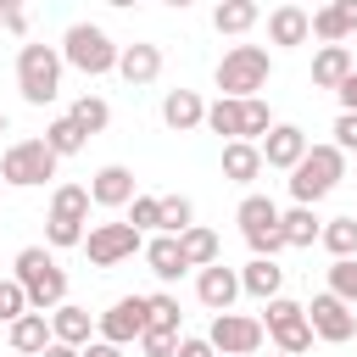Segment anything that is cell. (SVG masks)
Returning <instances> with one entry per match:
<instances>
[{"label":"cell","instance_id":"cell-1","mask_svg":"<svg viewBox=\"0 0 357 357\" xmlns=\"http://www.w3.org/2000/svg\"><path fill=\"white\" fill-rule=\"evenodd\" d=\"M340 178H346V151L340 145H307V156L290 167V195H296V206H312Z\"/></svg>","mask_w":357,"mask_h":357},{"label":"cell","instance_id":"cell-2","mask_svg":"<svg viewBox=\"0 0 357 357\" xmlns=\"http://www.w3.org/2000/svg\"><path fill=\"white\" fill-rule=\"evenodd\" d=\"M17 284L28 290V307L33 312H56L67 301V273L56 268V257L45 245H22L17 251Z\"/></svg>","mask_w":357,"mask_h":357},{"label":"cell","instance_id":"cell-3","mask_svg":"<svg viewBox=\"0 0 357 357\" xmlns=\"http://www.w3.org/2000/svg\"><path fill=\"white\" fill-rule=\"evenodd\" d=\"M117 56H123V45H112V33H106V28H95V22H73V28L61 33V61H67V67H78V73H89V78L112 73V67H117Z\"/></svg>","mask_w":357,"mask_h":357},{"label":"cell","instance_id":"cell-4","mask_svg":"<svg viewBox=\"0 0 357 357\" xmlns=\"http://www.w3.org/2000/svg\"><path fill=\"white\" fill-rule=\"evenodd\" d=\"M17 89L28 106H50L61 95V50L50 45H22L17 50Z\"/></svg>","mask_w":357,"mask_h":357},{"label":"cell","instance_id":"cell-5","mask_svg":"<svg viewBox=\"0 0 357 357\" xmlns=\"http://www.w3.org/2000/svg\"><path fill=\"white\" fill-rule=\"evenodd\" d=\"M268 73H273V61H268L262 45H234L218 61V89H223V100H251L268 84Z\"/></svg>","mask_w":357,"mask_h":357},{"label":"cell","instance_id":"cell-6","mask_svg":"<svg viewBox=\"0 0 357 357\" xmlns=\"http://www.w3.org/2000/svg\"><path fill=\"white\" fill-rule=\"evenodd\" d=\"M56 151L45 139H17L6 156H0V184H17V190H33L45 178H56Z\"/></svg>","mask_w":357,"mask_h":357},{"label":"cell","instance_id":"cell-7","mask_svg":"<svg viewBox=\"0 0 357 357\" xmlns=\"http://www.w3.org/2000/svg\"><path fill=\"white\" fill-rule=\"evenodd\" d=\"M262 329L273 335V346H279L284 357H301V351L312 346V324H307V307H301V301L273 296V301H268V312H262Z\"/></svg>","mask_w":357,"mask_h":357},{"label":"cell","instance_id":"cell-8","mask_svg":"<svg viewBox=\"0 0 357 357\" xmlns=\"http://www.w3.org/2000/svg\"><path fill=\"white\" fill-rule=\"evenodd\" d=\"M84 251H89V262H95V268H117L123 257L145 251V240H139V229H134V223H95V229L84 234Z\"/></svg>","mask_w":357,"mask_h":357},{"label":"cell","instance_id":"cell-9","mask_svg":"<svg viewBox=\"0 0 357 357\" xmlns=\"http://www.w3.org/2000/svg\"><path fill=\"white\" fill-rule=\"evenodd\" d=\"M307 324H312V335H318V340H329V346H346V340L357 335V312H351V301H340L335 290L312 296Z\"/></svg>","mask_w":357,"mask_h":357},{"label":"cell","instance_id":"cell-10","mask_svg":"<svg viewBox=\"0 0 357 357\" xmlns=\"http://www.w3.org/2000/svg\"><path fill=\"white\" fill-rule=\"evenodd\" d=\"M262 318H245V312H218L212 318V329H206V340L223 351V357H251L257 346H262Z\"/></svg>","mask_w":357,"mask_h":357},{"label":"cell","instance_id":"cell-11","mask_svg":"<svg viewBox=\"0 0 357 357\" xmlns=\"http://www.w3.org/2000/svg\"><path fill=\"white\" fill-rule=\"evenodd\" d=\"M145 324H151L145 296H123V301H112V307L100 312V340L128 346V340H139V335H145Z\"/></svg>","mask_w":357,"mask_h":357},{"label":"cell","instance_id":"cell-12","mask_svg":"<svg viewBox=\"0 0 357 357\" xmlns=\"http://www.w3.org/2000/svg\"><path fill=\"white\" fill-rule=\"evenodd\" d=\"M301 156H307V134H301L296 123H273V128H268V139H262V162L290 173Z\"/></svg>","mask_w":357,"mask_h":357},{"label":"cell","instance_id":"cell-13","mask_svg":"<svg viewBox=\"0 0 357 357\" xmlns=\"http://www.w3.org/2000/svg\"><path fill=\"white\" fill-rule=\"evenodd\" d=\"M195 296H201V307L229 312V307H234V296H240V273H234V268H223V262H212V268H201Z\"/></svg>","mask_w":357,"mask_h":357},{"label":"cell","instance_id":"cell-14","mask_svg":"<svg viewBox=\"0 0 357 357\" xmlns=\"http://www.w3.org/2000/svg\"><path fill=\"white\" fill-rule=\"evenodd\" d=\"M162 123H167L173 134H190V128L206 123V100H201L195 89H167V100H162Z\"/></svg>","mask_w":357,"mask_h":357},{"label":"cell","instance_id":"cell-15","mask_svg":"<svg viewBox=\"0 0 357 357\" xmlns=\"http://www.w3.org/2000/svg\"><path fill=\"white\" fill-rule=\"evenodd\" d=\"M89 201H95V206H128V201H134V173H128L123 162L100 167V173L89 178Z\"/></svg>","mask_w":357,"mask_h":357},{"label":"cell","instance_id":"cell-16","mask_svg":"<svg viewBox=\"0 0 357 357\" xmlns=\"http://www.w3.org/2000/svg\"><path fill=\"white\" fill-rule=\"evenodd\" d=\"M117 73H123L134 89H139V84H156V73H162V50H156V45H145V39H134V45H123Z\"/></svg>","mask_w":357,"mask_h":357},{"label":"cell","instance_id":"cell-17","mask_svg":"<svg viewBox=\"0 0 357 357\" xmlns=\"http://www.w3.org/2000/svg\"><path fill=\"white\" fill-rule=\"evenodd\" d=\"M262 167H268L262 162V145H251V139H229L223 145V178L229 184H251Z\"/></svg>","mask_w":357,"mask_h":357},{"label":"cell","instance_id":"cell-18","mask_svg":"<svg viewBox=\"0 0 357 357\" xmlns=\"http://www.w3.org/2000/svg\"><path fill=\"white\" fill-rule=\"evenodd\" d=\"M279 284H284V268H279L273 257H251V262L240 268V290H245V296H257V301H273V296H279Z\"/></svg>","mask_w":357,"mask_h":357},{"label":"cell","instance_id":"cell-19","mask_svg":"<svg viewBox=\"0 0 357 357\" xmlns=\"http://www.w3.org/2000/svg\"><path fill=\"white\" fill-rule=\"evenodd\" d=\"M268 39H273V45H307V39H312L307 6H279V11L268 17Z\"/></svg>","mask_w":357,"mask_h":357},{"label":"cell","instance_id":"cell-20","mask_svg":"<svg viewBox=\"0 0 357 357\" xmlns=\"http://www.w3.org/2000/svg\"><path fill=\"white\" fill-rule=\"evenodd\" d=\"M89 329H95V318H89V307H78V301H61V307L50 312V335L67 340V346H89Z\"/></svg>","mask_w":357,"mask_h":357},{"label":"cell","instance_id":"cell-21","mask_svg":"<svg viewBox=\"0 0 357 357\" xmlns=\"http://www.w3.org/2000/svg\"><path fill=\"white\" fill-rule=\"evenodd\" d=\"M346 73H351V50H346V45H324V50L312 56V84H318V89H340Z\"/></svg>","mask_w":357,"mask_h":357},{"label":"cell","instance_id":"cell-22","mask_svg":"<svg viewBox=\"0 0 357 357\" xmlns=\"http://www.w3.org/2000/svg\"><path fill=\"white\" fill-rule=\"evenodd\" d=\"M145 262H151V273L156 279H178L190 262H184V251H178V234H156L151 245H145Z\"/></svg>","mask_w":357,"mask_h":357},{"label":"cell","instance_id":"cell-23","mask_svg":"<svg viewBox=\"0 0 357 357\" xmlns=\"http://www.w3.org/2000/svg\"><path fill=\"white\" fill-rule=\"evenodd\" d=\"M50 340H56V335H50V318H45V312H22V318L11 324V346H17V351H33V357H39Z\"/></svg>","mask_w":357,"mask_h":357},{"label":"cell","instance_id":"cell-24","mask_svg":"<svg viewBox=\"0 0 357 357\" xmlns=\"http://www.w3.org/2000/svg\"><path fill=\"white\" fill-rule=\"evenodd\" d=\"M257 0H218L212 6V28L218 33H245V28H257Z\"/></svg>","mask_w":357,"mask_h":357},{"label":"cell","instance_id":"cell-25","mask_svg":"<svg viewBox=\"0 0 357 357\" xmlns=\"http://www.w3.org/2000/svg\"><path fill=\"white\" fill-rule=\"evenodd\" d=\"M279 234H284V245H312L324 234V223L312 218V206H290V212H279Z\"/></svg>","mask_w":357,"mask_h":357},{"label":"cell","instance_id":"cell-26","mask_svg":"<svg viewBox=\"0 0 357 357\" xmlns=\"http://www.w3.org/2000/svg\"><path fill=\"white\" fill-rule=\"evenodd\" d=\"M178 251H184L190 268H212V262H218V234L201 229V223H190V229L178 234Z\"/></svg>","mask_w":357,"mask_h":357},{"label":"cell","instance_id":"cell-27","mask_svg":"<svg viewBox=\"0 0 357 357\" xmlns=\"http://www.w3.org/2000/svg\"><path fill=\"white\" fill-rule=\"evenodd\" d=\"M234 218H240V229H245V234H262V229H279V206H273L268 195H245Z\"/></svg>","mask_w":357,"mask_h":357},{"label":"cell","instance_id":"cell-28","mask_svg":"<svg viewBox=\"0 0 357 357\" xmlns=\"http://www.w3.org/2000/svg\"><path fill=\"white\" fill-rule=\"evenodd\" d=\"M240 123H245L240 100H223V95H218V100L206 106V128H212V134H223V139H240Z\"/></svg>","mask_w":357,"mask_h":357},{"label":"cell","instance_id":"cell-29","mask_svg":"<svg viewBox=\"0 0 357 357\" xmlns=\"http://www.w3.org/2000/svg\"><path fill=\"white\" fill-rule=\"evenodd\" d=\"M84 139H89V134H84L73 117H56V123L45 128V145H50L56 156H78V151H84Z\"/></svg>","mask_w":357,"mask_h":357},{"label":"cell","instance_id":"cell-30","mask_svg":"<svg viewBox=\"0 0 357 357\" xmlns=\"http://www.w3.org/2000/svg\"><path fill=\"white\" fill-rule=\"evenodd\" d=\"M50 218H73V223H84V218H89V190H84V184H61V190L50 195Z\"/></svg>","mask_w":357,"mask_h":357},{"label":"cell","instance_id":"cell-31","mask_svg":"<svg viewBox=\"0 0 357 357\" xmlns=\"http://www.w3.org/2000/svg\"><path fill=\"white\" fill-rule=\"evenodd\" d=\"M318 240L329 245V257H357V218H329Z\"/></svg>","mask_w":357,"mask_h":357},{"label":"cell","instance_id":"cell-32","mask_svg":"<svg viewBox=\"0 0 357 357\" xmlns=\"http://www.w3.org/2000/svg\"><path fill=\"white\" fill-rule=\"evenodd\" d=\"M67 117H73L84 134H100V128L112 123V106H106L100 95H84V100H73V112H67Z\"/></svg>","mask_w":357,"mask_h":357},{"label":"cell","instance_id":"cell-33","mask_svg":"<svg viewBox=\"0 0 357 357\" xmlns=\"http://www.w3.org/2000/svg\"><path fill=\"white\" fill-rule=\"evenodd\" d=\"M240 112H245V123H240V139H251V145H262L268 139V128H273V117H268V100H240Z\"/></svg>","mask_w":357,"mask_h":357},{"label":"cell","instance_id":"cell-34","mask_svg":"<svg viewBox=\"0 0 357 357\" xmlns=\"http://www.w3.org/2000/svg\"><path fill=\"white\" fill-rule=\"evenodd\" d=\"M329 290H335L340 301L357 307V257H335V268H329Z\"/></svg>","mask_w":357,"mask_h":357},{"label":"cell","instance_id":"cell-35","mask_svg":"<svg viewBox=\"0 0 357 357\" xmlns=\"http://www.w3.org/2000/svg\"><path fill=\"white\" fill-rule=\"evenodd\" d=\"M190 223H195V206H190L184 195H162V229H167V234H184Z\"/></svg>","mask_w":357,"mask_h":357},{"label":"cell","instance_id":"cell-36","mask_svg":"<svg viewBox=\"0 0 357 357\" xmlns=\"http://www.w3.org/2000/svg\"><path fill=\"white\" fill-rule=\"evenodd\" d=\"M145 307H151V324H145V329H167V335H178V318H184V312H178L173 296H145Z\"/></svg>","mask_w":357,"mask_h":357},{"label":"cell","instance_id":"cell-37","mask_svg":"<svg viewBox=\"0 0 357 357\" xmlns=\"http://www.w3.org/2000/svg\"><path fill=\"white\" fill-rule=\"evenodd\" d=\"M22 312H33V307H28V290H22L17 279H0V324H17Z\"/></svg>","mask_w":357,"mask_h":357},{"label":"cell","instance_id":"cell-38","mask_svg":"<svg viewBox=\"0 0 357 357\" xmlns=\"http://www.w3.org/2000/svg\"><path fill=\"white\" fill-rule=\"evenodd\" d=\"M312 33H318L324 45H340V39H346V22H340V11H335V0L312 11Z\"/></svg>","mask_w":357,"mask_h":357},{"label":"cell","instance_id":"cell-39","mask_svg":"<svg viewBox=\"0 0 357 357\" xmlns=\"http://www.w3.org/2000/svg\"><path fill=\"white\" fill-rule=\"evenodd\" d=\"M128 206H134V212H128V223H134L139 234H145V229H162V195H134Z\"/></svg>","mask_w":357,"mask_h":357},{"label":"cell","instance_id":"cell-40","mask_svg":"<svg viewBox=\"0 0 357 357\" xmlns=\"http://www.w3.org/2000/svg\"><path fill=\"white\" fill-rule=\"evenodd\" d=\"M45 240H50V245H84V223H73V218H45Z\"/></svg>","mask_w":357,"mask_h":357},{"label":"cell","instance_id":"cell-41","mask_svg":"<svg viewBox=\"0 0 357 357\" xmlns=\"http://www.w3.org/2000/svg\"><path fill=\"white\" fill-rule=\"evenodd\" d=\"M139 351H145V357H173V351H178V335H167V329H145V335H139Z\"/></svg>","mask_w":357,"mask_h":357},{"label":"cell","instance_id":"cell-42","mask_svg":"<svg viewBox=\"0 0 357 357\" xmlns=\"http://www.w3.org/2000/svg\"><path fill=\"white\" fill-rule=\"evenodd\" d=\"M245 245H251L257 257H279V251H284V234H279V229H262V234H245Z\"/></svg>","mask_w":357,"mask_h":357},{"label":"cell","instance_id":"cell-43","mask_svg":"<svg viewBox=\"0 0 357 357\" xmlns=\"http://www.w3.org/2000/svg\"><path fill=\"white\" fill-rule=\"evenodd\" d=\"M335 145L340 151H357V112H340L335 117Z\"/></svg>","mask_w":357,"mask_h":357},{"label":"cell","instance_id":"cell-44","mask_svg":"<svg viewBox=\"0 0 357 357\" xmlns=\"http://www.w3.org/2000/svg\"><path fill=\"white\" fill-rule=\"evenodd\" d=\"M173 357H218V346L206 340V335H190V340H178V351Z\"/></svg>","mask_w":357,"mask_h":357},{"label":"cell","instance_id":"cell-45","mask_svg":"<svg viewBox=\"0 0 357 357\" xmlns=\"http://www.w3.org/2000/svg\"><path fill=\"white\" fill-rule=\"evenodd\" d=\"M335 95H340V112H357V67L346 73V84H340Z\"/></svg>","mask_w":357,"mask_h":357},{"label":"cell","instance_id":"cell-46","mask_svg":"<svg viewBox=\"0 0 357 357\" xmlns=\"http://www.w3.org/2000/svg\"><path fill=\"white\" fill-rule=\"evenodd\" d=\"M335 11H340V22H346V33H357V0H335Z\"/></svg>","mask_w":357,"mask_h":357},{"label":"cell","instance_id":"cell-47","mask_svg":"<svg viewBox=\"0 0 357 357\" xmlns=\"http://www.w3.org/2000/svg\"><path fill=\"white\" fill-rule=\"evenodd\" d=\"M84 357H123V346H112V340H89Z\"/></svg>","mask_w":357,"mask_h":357},{"label":"cell","instance_id":"cell-48","mask_svg":"<svg viewBox=\"0 0 357 357\" xmlns=\"http://www.w3.org/2000/svg\"><path fill=\"white\" fill-rule=\"evenodd\" d=\"M39 357H84V346H67V340H50Z\"/></svg>","mask_w":357,"mask_h":357},{"label":"cell","instance_id":"cell-49","mask_svg":"<svg viewBox=\"0 0 357 357\" xmlns=\"http://www.w3.org/2000/svg\"><path fill=\"white\" fill-rule=\"evenodd\" d=\"M0 17L11 22V17H22V0H0Z\"/></svg>","mask_w":357,"mask_h":357},{"label":"cell","instance_id":"cell-50","mask_svg":"<svg viewBox=\"0 0 357 357\" xmlns=\"http://www.w3.org/2000/svg\"><path fill=\"white\" fill-rule=\"evenodd\" d=\"M106 6H117V11H128V6H139V0H106Z\"/></svg>","mask_w":357,"mask_h":357},{"label":"cell","instance_id":"cell-51","mask_svg":"<svg viewBox=\"0 0 357 357\" xmlns=\"http://www.w3.org/2000/svg\"><path fill=\"white\" fill-rule=\"evenodd\" d=\"M167 6H173V11H184V6H195V0H167Z\"/></svg>","mask_w":357,"mask_h":357},{"label":"cell","instance_id":"cell-52","mask_svg":"<svg viewBox=\"0 0 357 357\" xmlns=\"http://www.w3.org/2000/svg\"><path fill=\"white\" fill-rule=\"evenodd\" d=\"M0 134H6V112H0Z\"/></svg>","mask_w":357,"mask_h":357},{"label":"cell","instance_id":"cell-53","mask_svg":"<svg viewBox=\"0 0 357 357\" xmlns=\"http://www.w3.org/2000/svg\"><path fill=\"white\" fill-rule=\"evenodd\" d=\"M0 28H6V17H0Z\"/></svg>","mask_w":357,"mask_h":357},{"label":"cell","instance_id":"cell-54","mask_svg":"<svg viewBox=\"0 0 357 357\" xmlns=\"http://www.w3.org/2000/svg\"><path fill=\"white\" fill-rule=\"evenodd\" d=\"M290 6H301V0H290Z\"/></svg>","mask_w":357,"mask_h":357},{"label":"cell","instance_id":"cell-55","mask_svg":"<svg viewBox=\"0 0 357 357\" xmlns=\"http://www.w3.org/2000/svg\"><path fill=\"white\" fill-rule=\"evenodd\" d=\"M279 357H284V351H279Z\"/></svg>","mask_w":357,"mask_h":357}]
</instances>
